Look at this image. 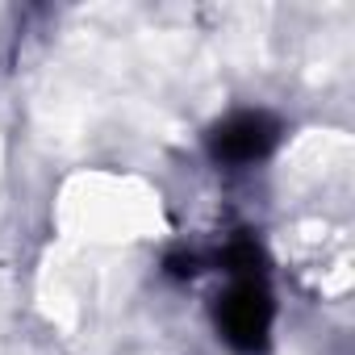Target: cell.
Masks as SVG:
<instances>
[{"instance_id": "6da1fadb", "label": "cell", "mask_w": 355, "mask_h": 355, "mask_svg": "<svg viewBox=\"0 0 355 355\" xmlns=\"http://www.w3.org/2000/svg\"><path fill=\"white\" fill-rule=\"evenodd\" d=\"M218 330L243 355L263 351L268 330H272V297H268V288L259 280H239L218 301Z\"/></svg>"}, {"instance_id": "7a4b0ae2", "label": "cell", "mask_w": 355, "mask_h": 355, "mask_svg": "<svg viewBox=\"0 0 355 355\" xmlns=\"http://www.w3.org/2000/svg\"><path fill=\"white\" fill-rule=\"evenodd\" d=\"M280 142V121L272 113H234L226 117L214 134H209V155L218 163H255L263 155H272V146Z\"/></svg>"}]
</instances>
